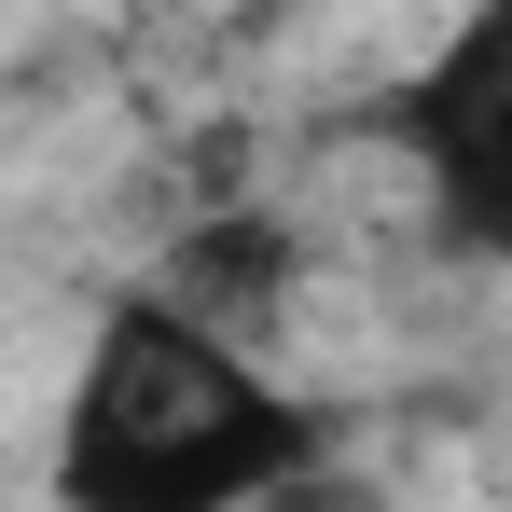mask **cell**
Returning a JSON list of instances; mask_svg holds the SVG:
<instances>
[{
  "instance_id": "3957f363",
  "label": "cell",
  "mask_w": 512,
  "mask_h": 512,
  "mask_svg": "<svg viewBox=\"0 0 512 512\" xmlns=\"http://www.w3.org/2000/svg\"><path fill=\"white\" fill-rule=\"evenodd\" d=\"M291 263H305V250H291V222H277V208H208V222L153 263V291L194 305L208 333H263V319H277V291H291Z\"/></svg>"
},
{
  "instance_id": "7a4b0ae2",
  "label": "cell",
  "mask_w": 512,
  "mask_h": 512,
  "mask_svg": "<svg viewBox=\"0 0 512 512\" xmlns=\"http://www.w3.org/2000/svg\"><path fill=\"white\" fill-rule=\"evenodd\" d=\"M402 139L429 153L443 222L512 263V0H485V14L429 56V84L402 97Z\"/></svg>"
},
{
  "instance_id": "6da1fadb",
  "label": "cell",
  "mask_w": 512,
  "mask_h": 512,
  "mask_svg": "<svg viewBox=\"0 0 512 512\" xmlns=\"http://www.w3.org/2000/svg\"><path fill=\"white\" fill-rule=\"evenodd\" d=\"M305 457H319V429L263 388L250 333H208L167 291H125L97 360H84L56 485L70 499H139V512H208V499L291 485Z\"/></svg>"
}]
</instances>
